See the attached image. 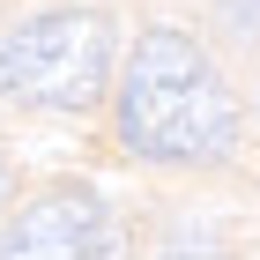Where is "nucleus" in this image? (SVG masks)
<instances>
[{
	"mask_svg": "<svg viewBox=\"0 0 260 260\" xmlns=\"http://www.w3.org/2000/svg\"><path fill=\"white\" fill-rule=\"evenodd\" d=\"M119 141L149 164H208L238 141V97L193 38H134V60L119 75Z\"/></svg>",
	"mask_w": 260,
	"mask_h": 260,
	"instance_id": "f257e3e1",
	"label": "nucleus"
},
{
	"mask_svg": "<svg viewBox=\"0 0 260 260\" xmlns=\"http://www.w3.org/2000/svg\"><path fill=\"white\" fill-rule=\"evenodd\" d=\"M112 82V15L45 8L0 38V89L45 112H89Z\"/></svg>",
	"mask_w": 260,
	"mask_h": 260,
	"instance_id": "f03ea898",
	"label": "nucleus"
},
{
	"mask_svg": "<svg viewBox=\"0 0 260 260\" xmlns=\"http://www.w3.org/2000/svg\"><path fill=\"white\" fill-rule=\"evenodd\" d=\"M126 231L89 186H52L22 201L15 223L0 231V260H119Z\"/></svg>",
	"mask_w": 260,
	"mask_h": 260,
	"instance_id": "7ed1b4c3",
	"label": "nucleus"
},
{
	"mask_svg": "<svg viewBox=\"0 0 260 260\" xmlns=\"http://www.w3.org/2000/svg\"><path fill=\"white\" fill-rule=\"evenodd\" d=\"M223 22L238 38H260V0H223Z\"/></svg>",
	"mask_w": 260,
	"mask_h": 260,
	"instance_id": "20e7f679",
	"label": "nucleus"
},
{
	"mask_svg": "<svg viewBox=\"0 0 260 260\" xmlns=\"http://www.w3.org/2000/svg\"><path fill=\"white\" fill-rule=\"evenodd\" d=\"M8 193H15V186H8V171H0V208H8Z\"/></svg>",
	"mask_w": 260,
	"mask_h": 260,
	"instance_id": "39448f33",
	"label": "nucleus"
}]
</instances>
